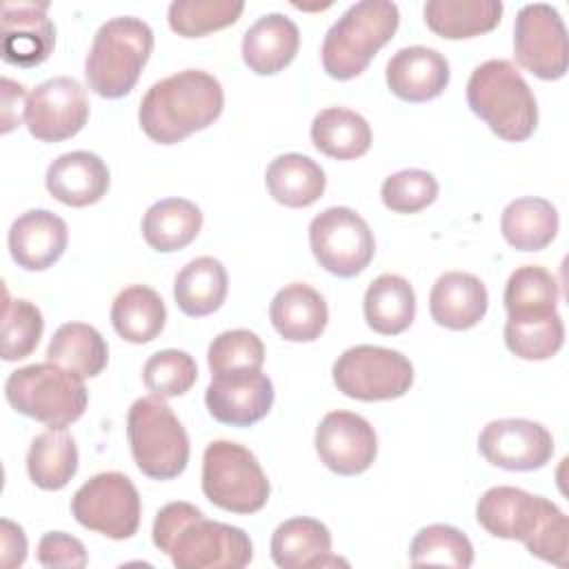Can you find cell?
I'll list each match as a JSON object with an SVG mask.
<instances>
[{"instance_id": "cell-1", "label": "cell", "mask_w": 569, "mask_h": 569, "mask_svg": "<svg viewBox=\"0 0 569 569\" xmlns=\"http://www.w3.org/2000/svg\"><path fill=\"white\" fill-rule=\"evenodd\" d=\"M151 536L178 569H242L253 558V545L240 527L207 520L196 505L182 500L156 513Z\"/></svg>"}, {"instance_id": "cell-38", "label": "cell", "mask_w": 569, "mask_h": 569, "mask_svg": "<svg viewBox=\"0 0 569 569\" xmlns=\"http://www.w3.org/2000/svg\"><path fill=\"white\" fill-rule=\"evenodd\" d=\"M409 560L413 567L420 565H445L467 569L473 565L471 540L451 525H427L422 527L409 547Z\"/></svg>"}, {"instance_id": "cell-45", "label": "cell", "mask_w": 569, "mask_h": 569, "mask_svg": "<svg viewBox=\"0 0 569 569\" xmlns=\"http://www.w3.org/2000/svg\"><path fill=\"white\" fill-rule=\"evenodd\" d=\"M27 107L29 96L24 87L11 78H2V133H9L27 120Z\"/></svg>"}, {"instance_id": "cell-21", "label": "cell", "mask_w": 569, "mask_h": 569, "mask_svg": "<svg viewBox=\"0 0 569 569\" xmlns=\"http://www.w3.org/2000/svg\"><path fill=\"white\" fill-rule=\"evenodd\" d=\"M489 307L485 282L467 271L442 273L429 293V313L436 325L453 331L476 327Z\"/></svg>"}, {"instance_id": "cell-34", "label": "cell", "mask_w": 569, "mask_h": 569, "mask_svg": "<svg viewBox=\"0 0 569 569\" xmlns=\"http://www.w3.org/2000/svg\"><path fill=\"white\" fill-rule=\"evenodd\" d=\"M47 360L73 371L80 378H96L109 360V349L100 331L84 322H64L56 329Z\"/></svg>"}, {"instance_id": "cell-29", "label": "cell", "mask_w": 569, "mask_h": 569, "mask_svg": "<svg viewBox=\"0 0 569 569\" xmlns=\"http://www.w3.org/2000/svg\"><path fill=\"white\" fill-rule=\"evenodd\" d=\"M202 229V211L184 198H162L142 218V238L160 253L184 249Z\"/></svg>"}, {"instance_id": "cell-36", "label": "cell", "mask_w": 569, "mask_h": 569, "mask_svg": "<svg viewBox=\"0 0 569 569\" xmlns=\"http://www.w3.org/2000/svg\"><path fill=\"white\" fill-rule=\"evenodd\" d=\"M560 289L556 278L540 264L518 267L505 287L507 318H542L556 313Z\"/></svg>"}, {"instance_id": "cell-43", "label": "cell", "mask_w": 569, "mask_h": 569, "mask_svg": "<svg viewBox=\"0 0 569 569\" xmlns=\"http://www.w3.org/2000/svg\"><path fill=\"white\" fill-rule=\"evenodd\" d=\"M438 196V180L425 169H402L385 178L380 198L393 213H418Z\"/></svg>"}, {"instance_id": "cell-44", "label": "cell", "mask_w": 569, "mask_h": 569, "mask_svg": "<svg viewBox=\"0 0 569 569\" xmlns=\"http://www.w3.org/2000/svg\"><path fill=\"white\" fill-rule=\"evenodd\" d=\"M38 562L42 567L56 569V567H64V569H82L87 565V549L84 545L64 533V531H49L40 538L38 542Z\"/></svg>"}, {"instance_id": "cell-35", "label": "cell", "mask_w": 569, "mask_h": 569, "mask_svg": "<svg viewBox=\"0 0 569 569\" xmlns=\"http://www.w3.org/2000/svg\"><path fill=\"white\" fill-rule=\"evenodd\" d=\"M78 471V447L64 429L38 433L27 453V473L44 491H58L69 485Z\"/></svg>"}, {"instance_id": "cell-13", "label": "cell", "mask_w": 569, "mask_h": 569, "mask_svg": "<svg viewBox=\"0 0 569 569\" xmlns=\"http://www.w3.org/2000/svg\"><path fill=\"white\" fill-rule=\"evenodd\" d=\"M513 53L520 67L542 80H558L569 67L567 29L556 7L525 4L513 24Z\"/></svg>"}, {"instance_id": "cell-24", "label": "cell", "mask_w": 569, "mask_h": 569, "mask_svg": "<svg viewBox=\"0 0 569 569\" xmlns=\"http://www.w3.org/2000/svg\"><path fill=\"white\" fill-rule=\"evenodd\" d=\"M298 47V24L284 13H267L244 31L242 60L253 73L273 76L296 58Z\"/></svg>"}, {"instance_id": "cell-11", "label": "cell", "mask_w": 569, "mask_h": 569, "mask_svg": "<svg viewBox=\"0 0 569 569\" xmlns=\"http://www.w3.org/2000/svg\"><path fill=\"white\" fill-rule=\"evenodd\" d=\"M309 247L322 269L338 278H353L376 253L373 231L349 207H329L309 224Z\"/></svg>"}, {"instance_id": "cell-33", "label": "cell", "mask_w": 569, "mask_h": 569, "mask_svg": "<svg viewBox=\"0 0 569 569\" xmlns=\"http://www.w3.org/2000/svg\"><path fill=\"white\" fill-rule=\"evenodd\" d=\"M313 147L336 160H353L369 151L371 127L369 122L345 107H329L311 122Z\"/></svg>"}, {"instance_id": "cell-15", "label": "cell", "mask_w": 569, "mask_h": 569, "mask_svg": "<svg viewBox=\"0 0 569 569\" xmlns=\"http://www.w3.org/2000/svg\"><path fill=\"white\" fill-rule=\"evenodd\" d=\"M485 460L507 471H533L553 456V438L547 427L527 418H500L485 425L478 436Z\"/></svg>"}, {"instance_id": "cell-28", "label": "cell", "mask_w": 569, "mask_h": 569, "mask_svg": "<svg viewBox=\"0 0 569 569\" xmlns=\"http://www.w3.org/2000/svg\"><path fill=\"white\" fill-rule=\"evenodd\" d=\"M271 198L284 207H311L327 187L322 167L302 153H282L271 160L264 173Z\"/></svg>"}, {"instance_id": "cell-39", "label": "cell", "mask_w": 569, "mask_h": 569, "mask_svg": "<svg viewBox=\"0 0 569 569\" xmlns=\"http://www.w3.org/2000/svg\"><path fill=\"white\" fill-rule=\"evenodd\" d=\"M244 9L240 0H173L167 11L171 31L182 38H202L233 24Z\"/></svg>"}, {"instance_id": "cell-14", "label": "cell", "mask_w": 569, "mask_h": 569, "mask_svg": "<svg viewBox=\"0 0 569 569\" xmlns=\"http://www.w3.org/2000/svg\"><path fill=\"white\" fill-rule=\"evenodd\" d=\"M89 120V100L82 84L69 76L40 82L29 93L27 129L42 142L73 138Z\"/></svg>"}, {"instance_id": "cell-27", "label": "cell", "mask_w": 569, "mask_h": 569, "mask_svg": "<svg viewBox=\"0 0 569 569\" xmlns=\"http://www.w3.org/2000/svg\"><path fill=\"white\" fill-rule=\"evenodd\" d=\"M227 271L213 256L189 260L173 280L176 305L191 318H202L218 311L227 298Z\"/></svg>"}, {"instance_id": "cell-7", "label": "cell", "mask_w": 569, "mask_h": 569, "mask_svg": "<svg viewBox=\"0 0 569 569\" xmlns=\"http://www.w3.org/2000/svg\"><path fill=\"white\" fill-rule=\"evenodd\" d=\"M4 396L18 413L49 429H64L76 422L89 400L84 378L53 362H36L13 371L4 382Z\"/></svg>"}, {"instance_id": "cell-42", "label": "cell", "mask_w": 569, "mask_h": 569, "mask_svg": "<svg viewBox=\"0 0 569 569\" xmlns=\"http://www.w3.org/2000/svg\"><path fill=\"white\" fill-rule=\"evenodd\" d=\"M211 376L227 371H260L264 362V345L249 329H231L218 333L207 351Z\"/></svg>"}, {"instance_id": "cell-9", "label": "cell", "mask_w": 569, "mask_h": 569, "mask_svg": "<svg viewBox=\"0 0 569 569\" xmlns=\"http://www.w3.org/2000/svg\"><path fill=\"white\" fill-rule=\"evenodd\" d=\"M202 493L224 511L256 513L267 505L271 485L247 447L213 440L202 456Z\"/></svg>"}, {"instance_id": "cell-19", "label": "cell", "mask_w": 569, "mask_h": 569, "mask_svg": "<svg viewBox=\"0 0 569 569\" xmlns=\"http://www.w3.org/2000/svg\"><path fill=\"white\" fill-rule=\"evenodd\" d=\"M67 240V222L49 209H29L18 216L7 238L11 258L27 271H44L58 262Z\"/></svg>"}, {"instance_id": "cell-41", "label": "cell", "mask_w": 569, "mask_h": 569, "mask_svg": "<svg viewBox=\"0 0 569 569\" xmlns=\"http://www.w3.org/2000/svg\"><path fill=\"white\" fill-rule=\"evenodd\" d=\"M147 389L158 398H178L187 393L198 380L196 360L180 349H162L149 356L142 367Z\"/></svg>"}, {"instance_id": "cell-37", "label": "cell", "mask_w": 569, "mask_h": 569, "mask_svg": "<svg viewBox=\"0 0 569 569\" xmlns=\"http://www.w3.org/2000/svg\"><path fill=\"white\" fill-rule=\"evenodd\" d=\"M565 342V325L560 313L542 318H507L505 345L522 360H547L560 351Z\"/></svg>"}, {"instance_id": "cell-12", "label": "cell", "mask_w": 569, "mask_h": 569, "mask_svg": "<svg viewBox=\"0 0 569 569\" xmlns=\"http://www.w3.org/2000/svg\"><path fill=\"white\" fill-rule=\"evenodd\" d=\"M71 513L84 529L111 540H127L140 525V496L124 473L104 471L73 493Z\"/></svg>"}, {"instance_id": "cell-46", "label": "cell", "mask_w": 569, "mask_h": 569, "mask_svg": "<svg viewBox=\"0 0 569 569\" xmlns=\"http://www.w3.org/2000/svg\"><path fill=\"white\" fill-rule=\"evenodd\" d=\"M0 562L7 569L20 567L27 558V538L20 525L2 518L0 520Z\"/></svg>"}, {"instance_id": "cell-17", "label": "cell", "mask_w": 569, "mask_h": 569, "mask_svg": "<svg viewBox=\"0 0 569 569\" xmlns=\"http://www.w3.org/2000/svg\"><path fill=\"white\" fill-rule=\"evenodd\" d=\"M273 382L262 371H227L211 376L204 391L209 413L231 427H249L273 407Z\"/></svg>"}, {"instance_id": "cell-6", "label": "cell", "mask_w": 569, "mask_h": 569, "mask_svg": "<svg viewBox=\"0 0 569 569\" xmlns=\"http://www.w3.org/2000/svg\"><path fill=\"white\" fill-rule=\"evenodd\" d=\"M153 49L151 27L133 16L111 18L93 36L84 60L87 84L102 98L127 96Z\"/></svg>"}, {"instance_id": "cell-23", "label": "cell", "mask_w": 569, "mask_h": 569, "mask_svg": "<svg viewBox=\"0 0 569 569\" xmlns=\"http://www.w3.org/2000/svg\"><path fill=\"white\" fill-rule=\"evenodd\" d=\"M271 558L282 569L347 565L331 553L329 529L320 520L307 516L289 518L276 527L271 536Z\"/></svg>"}, {"instance_id": "cell-20", "label": "cell", "mask_w": 569, "mask_h": 569, "mask_svg": "<svg viewBox=\"0 0 569 569\" xmlns=\"http://www.w3.org/2000/svg\"><path fill=\"white\" fill-rule=\"evenodd\" d=\"M387 87L407 102H427L438 98L449 84L447 58L422 44L398 49L387 62Z\"/></svg>"}, {"instance_id": "cell-2", "label": "cell", "mask_w": 569, "mask_h": 569, "mask_svg": "<svg viewBox=\"0 0 569 569\" xmlns=\"http://www.w3.org/2000/svg\"><path fill=\"white\" fill-rule=\"evenodd\" d=\"M476 518L487 533L520 540L531 556L545 562L567 565L569 522L556 502L518 487H491L480 496Z\"/></svg>"}, {"instance_id": "cell-31", "label": "cell", "mask_w": 569, "mask_h": 569, "mask_svg": "<svg viewBox=\"0 0 569 569\" xmlns=\"http://www.w3.org/2000/svg\"><path fill=\"white\" fill-rule=\"evenodd\" d=\"M167 309L160 293L147 284H131L122 289L111 305V325L116 333L131 342L144 345L164 329Z\"/></svg>"}, {"instance_id": "cell-16", "label": "cell", "mask_w": 569, "mask_h": 569, "mask_svg": "<svg viewBox=\"0 0 569 569\" xmlns=\"http://www.w3.org/2000/svg\"><path fill=\"white\" fill-rule=\"evenodd\" d=\"M316 451L333 473L358 476L376 460V431L353 411H329L316 429Z\"/></svg>"}, {"instance_id": "cell-25", "label": "cell", "mask_w": 569, "mask_h": 569, "mask_svg": "<svg viewBox=\"0 0 569 569\" xmlns=\"http://www.w3.org/2000/svg\"><path fill=\"white\" fill-rule=\"evenodd\" d=\"M269 318L273 329L289 342H313L327 327L329 309L325 298L305 282L282 287L271 305Z\"/></svg>"}, {"instance_id": "cell-10", "label": "cell", "mask_w": 569, "mask_h": 569, "mask_svg": "<svg viewBox=\"0 0 569 569\" xmlns=\"http://www.w3.org/2000/svg\"><path fill=\"white\" fill-rule=\"evenodd\" d=\"M331 373L338 391L362 402L400 398L413 385L409 358L376 345L349 347L338 356Z\"/></svg>"}, {"instance_id": "cell-8", "label": "cell", "mask_w": 569, "mask_h": 569, "mask_svg": "<svg viewBox=\"0 0 569 569\" xmlns=\"http://www.w3.org/2000/svg\"><path fill=\"white\" fill-rule=\"evenodd\" d=\"M127 440L138 469L153 480H171L187 469L189 436L164 398L144 396L129 407Z\"/></svg>"}, {"instance_id": "cell-22", "label": "cell", "mask_w": 569, "mask_h": 569, "mask_svg": "<svg viewBox=\"0 0 569 569\" xmlns=\"http://www.w3.org/2000/svg\"><path fill=\"white\" fill-rule=\"evenodd\" d=\"M47 191L67 207H89L109 189V169L91 151H69L58 156L44 176Z\"/></svg>"}, {"instance_id": "cell-3", "label": "cell", "mask_w": 569, "mask_h": 569, "mask_svg": "<svg viewBox=\"0 0 569 569\" xmlns=\"http://www.w3.org/2000/svg\"><path fill=\"white\" fill-rule=\"evenodd\" d=\"M224 107V91L216 76L184 69L149 87L140 100L138 122L160 144H176L213 124Z\"/></svg>"}, {"instance_id": "cell-30", "label": "cell", "mask_w": 569, "mask_h": 569, "mask_svg": "<svg viewBox=\"0 0 569 569\" xmlns=\"http://www.w3.org/2000/svg\"><path fill=\"white\" fill-rule=\"evenodd\" d=\"M502 9L500 0H429L422 13L433 33L462 40L496 29Z\"/></svg>"}, {"instance_id": "cell-4", "label": "cell", "mask_w": 569, "mask_h": 569, "mask_svg": "<svg viewBox=\"0 0 569 569\" xmlns=\"http://www.w3.org/2000/svg\"><path fill=\"white\" fill-rule=\"evenodd\" d=\"M467 102L507 142H522L536 131V96L511 60L493 58L478 64L467 82Z\"/></svg>"}, {"instance_id": "cell-18", "label": "cell", "mask_w": 569, "mask_h": 569, "mask_svg": "<svg viewBox=\"0 0 569 569\" xmlns=\"http://www.w3.org/2000/svg\"><path fill=\"white\" fill-rule=\"evenodd\" d=\"M49 2H2V60L22 69L42 64L56 44V27L47 16Z\"/></svg>"}, {"instance_id": "cell-40", "label": "cell", "mask_w": 569, "mask_h": 569, "mask_svg": "<svg viewBox=\"0 0 569 569\" xmlns=\"http://www.w3.org/2000/svg\"><path fill=\"white\" fill-rule=\"evenodd\" d=\"M44 320L40 309L24 300L11 298L4 291V309H2V360L13 362L31 356L42 338Z\"/></svg>"}, {"instance_id": "cell-26", "label": "cell", "mask_w": 569, "mask_h": 569, "mask_svg": "<svg viewBox=\"0 0 569 569\" xmlns=\"http://www.w3.org/2000/svg\"><path fill=\"white\" fill-rule=\"evenodd\" d=\"M362 311L376 333L398 336L407 331L416 318L413 287L398 273H382L367 287Z\"/></svg>"}, {"instance_id": "cell-32", "label": "cell", "mask_w": 569, "mask_h": 569, "mask_svg": "<svg viewBox=\"0 0 569 569\" xmlns=\"http://www.w3.org/2000/svg\"><path fill=\"white\" fill-rule=\"evenodd\" d=\"M560 227L556 207L536 196L511 200L500 216L505 240L518 251H540L556 238Z\"/></svg>"}, {"instance_id": "cell-5", "label": "cell", "mask_w": 569, "mask_h": 569, "mask_svg": "<svg viewBox=\"0 0 569 569\" xmlns=\"http://www.w3.org/2000/svg\"><path fill=\"white\" fill-rule=\"evenodd\" d=\"M400 11L389 0H362L351 4L327 31L322 42V67L336 80L360 76L371 58L393 38Z\"/></svg>"}]
</instances>
